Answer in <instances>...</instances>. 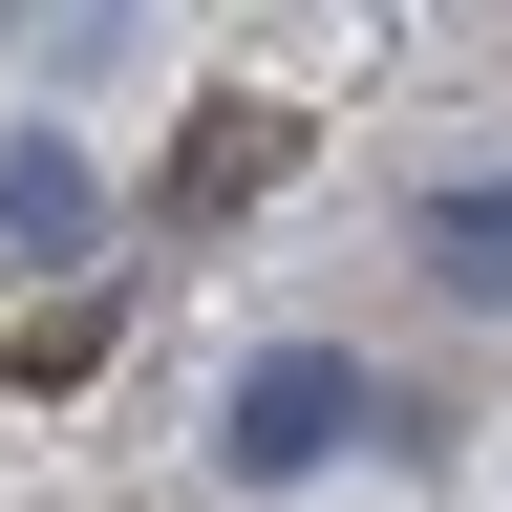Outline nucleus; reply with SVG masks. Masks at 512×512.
I'll return each instance as SVG.
<instances>
[{
    "label": "nucleus",
    "instance_id": "nucleus-2",
    "mask_svg": "<svg viewBox=\"0 0 512 512\" xmlns=\"http://www.w3.org/2000/svg\"><path fill=\"white\" fill-rule=\"evenodd\" d=\"M427 278H448V299H512V171L427 192Z\"/></svg>",
    "mask_w": 512,
    "mask_h": 512
},
{
    "label": "nucleus",
    "instance_id": "nucleus-1",
    "mask_svg": "<svg viewBox=\"0 0 512 512\" xmlns=\"http://www.w3.org/2000/svg\"><path fill=\"white\" fill-rule=\"evenodd\" d=\"M342 427H363V363H342V342H278V363L235 384V427H214V470H235V491H299V470H320Z\"/></svg>",
    "mask_w": 512,
    "mask_h": 512
},
{
    "label": "nucleus",
    "instance_id": "nucleus-3",
    "mask_svg": "<svg viewBox=\"0 0 512 512\" xmlns=\"http://www.w3.org/2000/svg\"><path fill=\"white\" fill-rule=\"evenodd\" d=\"M0 214H22V235L64 256V235H86V171H64V150H0Z\"/></svg>",
    "mask_w": 512,
    "mask_h": 512
}]
</instances>
